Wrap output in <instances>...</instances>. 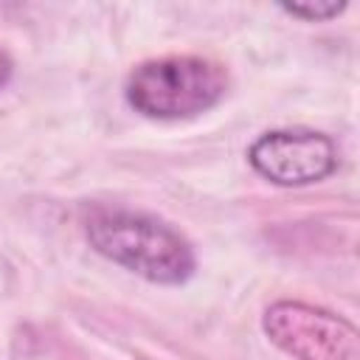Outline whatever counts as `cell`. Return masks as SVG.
Wrapping results in <instances>:
<instances>
[{"mask_svg": "<svg viewBox=\"0 0 360 360\" xmlns=\"http://www.w3.org/2000/svg\"><path fill=\"white\" fill-rule=\"evenodd\" d=\"M84 233L96 253L146 281L183 284L194 276L197 259L188 239L152 214L93 208L84 219Z\"/></svg>", "mask_w": 360, "mask_h": 360, "instance_id": "obj_1", "label": "cell"}, {"mask_svg": "<svg viewBox=\"0 0 360 360\" xmlns=\"http://www.w3.org/2000/svg\"><path fill=\"white\" fill-rule=\"evenodd\" d=\"M228 90L222 65L202 56H160L138 65L127 79V101L158 121L191 118L211 110Z\"/></svg>", "mask_w": 360, "mask_h": 360, "instance_id": "obj_2", "label": "cell"}, {"mask_svg": "<svg viewBox=\"0 0 360 360\" xmlns=\"http://www.w3.org/2000/svg\"><path fill=\"white\" fill-rule=\"evenodd\" d=\"M262 329L292 360H360L357 326L323 307L276 301L264 309Z\"/></svg>", "mask_w": 360, "mask_h": 360, "instance_id": "obj_3", "label": "cell"}, {"mask_svg": "<svg viewBox=\"0 0 360 360\" xmlns=\"http://www.w3.org/2000/svg\"><path fill=\"white\" fill-rule=\"evenodd\" d=\"M248 160L276 186H309L338 169V149L315 129H273L250 143Z\"/></svg>", "mask_w": 360, "mask_h": 360, "instance_id": "obj_4", "label": "cell"}, {"mask_svg": "<svg viewBox=\"0 0 360 360\" xmlns=\"http://www.w3.org/2000/svg\"><path fill=\"white\" fill-rule=\"evenodd\" d=\"M281 11L307 20V22H326L346 11V3L338 0H304V3H281Z\"/></svg>", "mask_w": 360, "mask_h": 360, "instance_id": "obj_5", "label": "cell"}, {"mask_svg": "<svg viewBox=\"0 0 360 360\" xmlns=\"http://www.w3.org/2000/svg\"><path fill=\"white\" fill-rule=\"evenodd\" d=\"M8 79H11V59L0 51V87H6Z\"/></svg>", "mask_w": 360, "mask_h": 360, "instance_id": "obj_6", "label": "cell"}]
</instances>
